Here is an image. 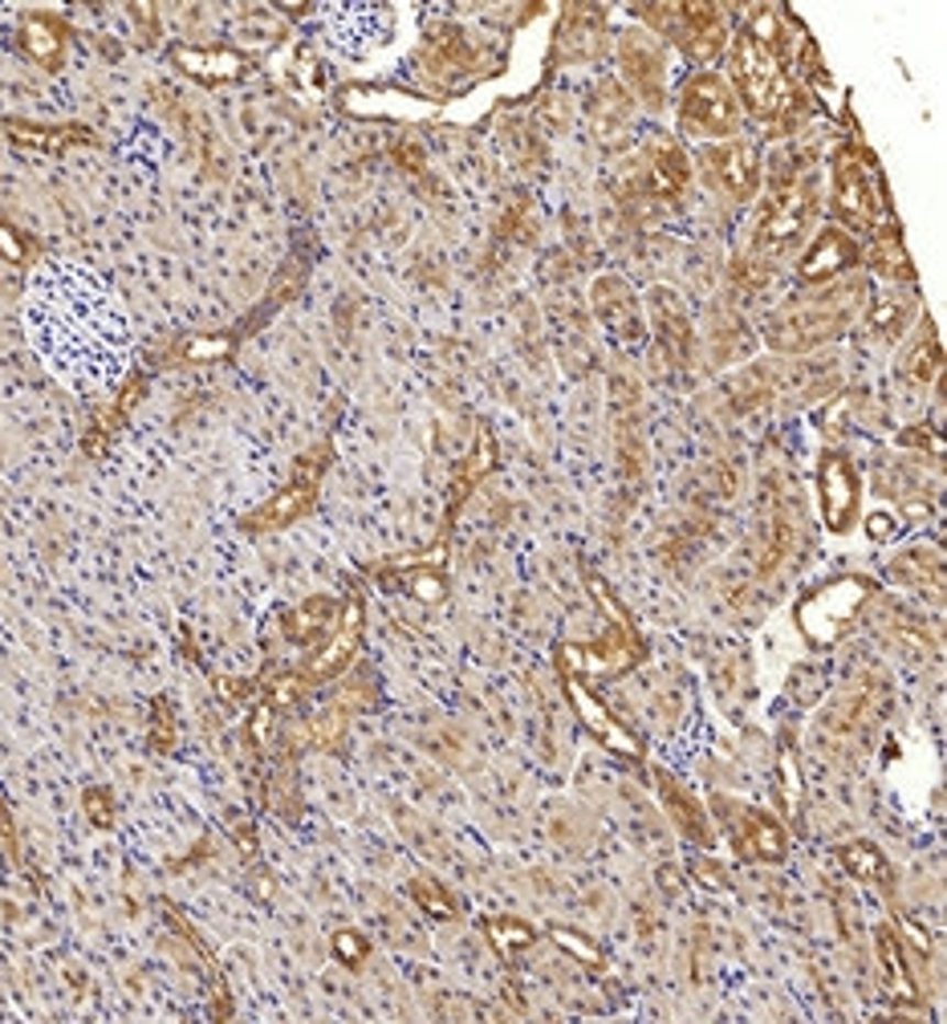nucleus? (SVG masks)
<instances>
[{
	"label": "nucleus",
	"instance_id": "1",
	"mask_svg": "<svg viewBox=\"0 0 947 1024\" xmlns=\"http://www.w3.org/2000/svg\"><path fill=\"white\" fill-rule=\"evenodd\" d=\"M29 333L62 378L102 386L119 378L126 362V321L102 280L81 268H45L29 297Z\"/></svg>",
	"mask_w": 947,
	"mask_h": 1024
},
{
	"label": "nucleus",
	"instance_id": "2",
	"mask_svg": "<svg viewBox=\"0 0 947 1024\" xmlns=\"http://www.w3.org/2000/svg\"><path fill=\"white\" fill-rule=\"evenodd\" d=\"M785 16L773 4H757L733 37V81L736 102H745L757 119H777L793 102L785 74Z\"/></svg>",
	"mask_w": 947,
	"mask_h": 1024
},
{
	"label": "nucleus",
	"instance_id": "3",
	"mask_svg": "<svg viewBox=\"0 0 947 1024\" xmlns=\"http://www.w3.org/2000/svg\"><path fill=\"white\" fill-rule=\"evenodd\" d=\"M862 301H867V280L858 277L829 285L814 297L789 301L785 309H777L773 318L764 321V342L781 354H805V350L826 346L855 326Z\"/></svg>",
	"mask_w": 947,
	"mask_h": 1024
},
{
	"label": "nucleus",
	"instance_id": "4",
	"mask_svg": "<svg viewBox=\"0 0 947 1024\" xmlns=\"http://www.w3.org/2000/svg\"><path fill=\"white\" fill-rule=\"evenodd\" d=\"M817 208H822V187H817L814 172L797 175L793 184H781L769 208H764L761 224H757L752 253L764 256V261H781L785 253H793L801 240L810 236Z\"/></svg>",
	"mask_w": 947,
	"mask_h": 1024
},
{
	"label": "nucleus",
	"instance_id": "5",
	"mask_svg": "<svg viewBox=\"0 0 947 1024\" xmlns=\"http://www.w3.org/2000/svg\"><path fill=\"white\" fill-rule=\"evenodd\" d=\"M834 203L855 228H879L887 220V187L882 172L874 167L867 151L846 146L834 159Z\"/></svg>",
	"mask_w": 947,
	"mask_h": 1024
},
{
	"label": "nucleus",
	"instance_id": "6",
	"mask_svg": "<svg viewBox=\"0 0 947 1024\" xmlns=\"http://www.w3.org/2000/svg\"><path fill=\"white\" fill-rule=\"evenodd\" d=\"M870 590L874 585L867 577H838V582H826L822 590L805 594L797 606V623L805 630V639L814 642V647L838 642L841 630L855 623L858 610L867 606Z\"/></svg>",
	"mask_w": 947,
	"mask_h": 1024
},
{
	"label": "nucleus",
	"instance_id": "7",
	"mask_svg": "<svg viewBox=\"0 0 947 1024\" xmlns=\"http://www.w3.org/2000/svg\"><path fill=\"white\" fill-rule=\"evenodd\" d=\"M680 131L695 139H733L740 131V102L720 74H695L680 93Z\"/></svg>",
	"mask_w": 947,
	"mask_h": 1024
},
{
	"label": "nucleus",
	"instance_id": "8",
	"mask_svg": "<svg viewBox=\"0 0 947 1024\" xmlns=\"http://www.w3.org/2000/svg\"><path fill=\"white\" fill-rule=\"evenodd\" d=\"M639 13L663 29L692 62H712L728 45V21L716 4L683 0V4H668V9H639Z\"/></svg>",
	"mask_w": 947,
	"mask_h": 1024
},
{
	"label": "nucleus",
	"instance_id": "9",
	"mask_svg": "<svg viewBox=\"0 0 947 1024\" xmlns=\"http://www.w3.org/2000/svg\"><path fill=\"white\" fill-rule=\"evenodd\" d=\"M700 167H704V179L712 187H720L724 196L748 203L757 191H761V155L752 143H740V139H724V143H712L700 151Z\"/></svg>",
	"mask_w": 947,
	"mask_h": 1024
},
{
	"label": "nucleus",
	"instance_id": "10",
	"mask_svg": "<svg viewBox=\"0 0 947 1024\" xmlns=\"http://www.w3.org/2000/svg\"><path fill=\"white\" fill-rule=\"evenodd\" d=\"M326 460H330V448H326V443H318L313 452L301 455V460H297V472H294V484H289L285 493L273 496L261 513H253V517L244 520V529L273 532V529L294 525L297 517H306L309 505H313V496H318V480H321V472H326Z\"/></svg>",
	"mask_w": 947,
	"mask_h": 1024
},
{
	"label": "nucleus",
	"instance_id": "11",
	"mask_svg": "<svg viewBox=\"0 0 947 1024\" xmlns=\"http://www.w3.org/2000/svg\"><path fill=\"white\" fill-rule=\"evenodd\" d=\"M817 493H822V520L829 532H850L858 517V472L841 452L822 455L817 467Z\"/></svg>",
	"mask_w": 947,
	"mask_h": 1024
},
{
	"label": "nucleus",
	"instance_id": "12",
	"mask_svg": "<svg viewBox=\"0 0 947 1024\" xmlns=\"http://www.w3.org/2000/svg\"><path fill=\"white\" fill-rule=\"evenodd\" d=\"M858 261H862L858 240L850 236L846 228L829 224V228H822L814 236V244L805 249V256H801V265H797V277L805 280V285H822V280L841 277V273L855 268Z\"/></svg>",
	"mask_w": 947,
	"mask_h": 1024
},
{
	"label": "nucleus",
	"instance_id": "13",
	"mask_svg": "<svg viewBox=\"0 0 947 1024\" xmlns=\"http://www.w3.org/2000/svg\"><path fill=\"white\" fill-rule=\"evenodd\" d=\"M728 829H733L736 850L745 854L748 862H781L789 850L785 829L761 810H733L728 813Z\"/></svg>",
	"mask_w": 947,
	"mask_h": 1024
},
{
	"label": "nucleus",
	"instance_id": "14",
	"mask_svg": "<svg viewBox=\"0 0 947 1024\" xmlns=\"http://www.w3.org/2000/svg\"><path fill=\"white\" fill-rule=\"evenodd\" d=\"M618 62H623V78L635 86V90L659 107L663 102V54L642 29H630L623 45H618Z\"/></svg>",
	"mask_w": 947,
	"mask_h": 1024
},
{
	"label": "nucleus",
	"instance_id": "15",
	"mask_svg": "<svg viewBox=\"0 0 947 1024\" xmlns=\"http://www.w3.org/2000/svg\"><path fill=\"white\" fill-rule=\"evenodd\" d=\"M651 321H654V338H659L663 354H668L675 366H687V362H692V326H687L680 293L668 289V285H654Z\"/></svg>",
	"mask_w": 947,
	"mask_h": 1024
},
{
	"label": "nucleus",
	"instance_id": "16",
	"mask_svg": "<svg viewBox=\"0 0 947 1024\" xmlns=\"http://www.w3.org/2000/svg\"><path fill=\"white\" fill-rule=\"evenodd\" d=\"M594 309H598L602 326L623 338V342H639L642 338V309L635 301L627 280L618 277H598L594 280Z\"/></svg>",
	"mask_w": 947,
	"mask_h": 1024
},
{
	"label": "nucleus",
	"instance_id": "17",
	"mask_svg": "<svg viewBox=\"0 0 947 1024\" xmlns=\"http://www.w3.org/2000/svg\"><path fill=\"white\" fill-rule=\"evenodd\" d=\"M687 175H692V167H687V155H683L680 143L654 139L647 146V159H642V191L647 196H654V200L680 196L683 187H687Z\"/></svg>",
	"mask_w": 947,
	"mask_h": 1024
},
{
	"label": "nucleus",
	"instance_id": "18",
	"mask_svg": "<svg viewBox=\"0 0 947 1024\" xmlns=\"http://www.w3.org/2000/svg\"><path fill=\"white\" fill-rule=\"evenodd\" d=\"M570 695H574V707L582 712L586 728L594 731L598 740H606V745L618 748V752H627V757H639V752H642L639 740H635V736H630V731L623 728V724H618V719H614L610 712H606V707L594 700V695L582 692V683H570Z\"/></svg>",
	"mask_w": 947,
	"mask_h": 1024
},
{
	"label": "nucleus",
	"instance_id": "19",
	"mask_svg": "<svg viewBox=\"0 0 947 1024\" xmlns=\"http://www.w3.org/2000/svg\"><path fill=\"white\" fill-rule=\"evenodd\" d=\"M359 626H362V610L359 606H350L346 614H342V626H338V635L330 639V647L309 663V671L306 675L309 679H330V675H338L342 667L354 659V647H359Z\"/></svg>",
	"mask_w": 947,
	"mask_h": 1024
},
{
	"label": "nucleus",
	"instance_id": "20",
	"mask_svg": "<svg viewBox=\"0 0 947 1024\" xmlns=\"http://www.w3.org/2000/svg\"><path fill=\"white\" fill-rule=\"evenodd\" d=\"M630 122V98L627 90L618 86V81H602L598 93H594V102H590V126H594V134L598 139H614V134H623Z\"/></svg>",
	"mask_w": 947,
	"mask_h": 1024
},
{
	"label": "nucleus",
	"instance_id": "21",
	"mask_svg": "<svg viewBox=\"0 0 947 1024\" xmlns=\"http://www.w3.org/2000/svg\"><path fill=\"white\" fill-rule=\"evenodd\" d=\"M891 577L903 582L907 590H920V594H939L944 585V561L935 549H911L903 558L891 561Z\"/></svg>",
	"mask_w": 947,
	"mask_h": 1024
},
{
	"label": "nucleus",
	"instance_id": "22",
	"mask_svg": "<svg viewBox=\"0 0 947 1024\" xmlns=\"http://www.w3.org/2000/svg\"><path fill=\"white\" fill-rule=\"evenodd\" d=\"M939 366H944V350H939V338H935V321L923 318L920 338H911V346H907V354H903V362H899V371H903V378H911V383H932L935 374H939Z\"/></svg>",
	"mask_w": 947,
	"mask_h": 1024
},
{
	"label": "nucleus",
	"instance_id": "23",
	"mask_svg": "<svg viewBox=\"0 0 947 1024\" xmlns=\"http://www.w3.org/2000/svg\"><path fill=\"white\" fill-rule=\"evenodd\" d=\"M659 789H663V805L671 810V822L680 825L683 834L692 841H700V846H707L712 841V834H707V817L700 813V805H695V797L687 793V789H680L675 781H671L668 772L659 777Z\"/></svg>",
	"mask_w": 947,
	"mask_h": 1024
},
{
	"label": "nucleus",
	"instance_id": "24",
	"mask_svg": "<svg viewBox=\"0 0 947 1024\" xmlns=\"http://www.w3.org/2000/svg\"><path fill=\"white\" fill-rule=\"evenodd\" d=\"M9 139L21 146H41V151H62V146L93 143L90 126H25V122H4Z\"/></svg>",
	"mask_w": 947,
	"mask_h": 1024
},
{
	"label": "nucleus",
	"instance_id": "25",
	"mask_svg": "<svg viewBox=\"0 0 947 1024\" xmlns=\"http://www.w3.org/2000/svg\"><path fill=\"white\" fill-rule=\"evenodd\" d=\"M175 62L187 69V74H196L200 81H232L244 74V57L236 54H224V49H216V54H208V49H175Z\"/></svg>",
	"mask_w": 947,
	"mask_h": 1024
},
{
	"label": "nucleus",
	"instance_id": "26",
	"mask_svg": "<svg viewBox=\"0 0 947 1024\" xmlns=\"http://www.w3.org/2000/svg\"><path fill=\"white\" fill-rule=\"evenodd\" d=\"M334 618H338L334 598H309V602H301L294 610V618H289V635H294L297 642H309V639H318L321 630H330Z\"/></svg>",
	"mask_w": 947,
	"mask_h": 1024
},
{
	"label": "nucleus",
	"instance_id": "27",
	"mask_svg": "<svg viewBox=\"0 0 947 1024\" xmlns=\"http://www.w3.org/2000/svg\"><path fill=\"white\" fill-rule=\"evenodd\" d=\"M911 321V306L903 293H879L874 297V306H870V330L879 333V338H899V333L907 330Z\"/></svg>",
	"mask_w": 947,
	"mask_h": 1024
},
{
	"label": "nucleus",
	"instance_id": "28",
	"mask_svg": "<svg viewBox=\"0 0 947 1024\" xmlns=\"http://www.w3.org/2000/svg\"><path fill=\"white\" fill-rule=\"evenodd\" d=\"M870 265H874V273H879V277H887V280H911V277H915L911 256H907V249H903L899 232L882 236L879 244L870 249Z\"/></svg>",
	"mask_w": 947,
	"mask_h": 1024
},
{
	"label": "nucleus",
	"instance_id": "29",
	"mask_svg": "<svg viewBox=\"0 0 947 1024\" xmlns=\"http://www.w3.org/2000/svg\"><path fill=\"white\" fill-rule=\"evenodd\" d=\"M841 866L855 878H862V882H887V878H891L882 850L879 846H870V841H850V846L841 850Z\"/></svg>",
	"mask_w": 947,
	"mask_h": 1024
},
{
	"label": "nucleus",
	"instance_id": "30",
	"mask_svg": "<svg viewBox=\"0 0 947 1024\" xmlns=\"http://www.w3.org/2000/svg\"><path fill=\"white\" fill-rule=\"evenodd\" d=\"M484 935L493 939L500 956H513V951H520V947H529L537 939L533 927L520 923V918H488V923H484Z\"/></svg>",
	"mask_w": 947,
	"mask_h": 1024
},
{
	"label": "nucleus",
	"instance_id": "31",
	"mask_svg": "<svg viewBox=\"0 0 947 1024\" xmlns=\"http://www.w3.org/2000/svg\"><path fill=\"white\" fill-rule=\"evenodd\" d=\"M25 49L37 57L41 66H57V57H62V33H57L54 21H29Z\"/></svg>",
	"mask_w": 947,
	"mask_h": 1024
},
{
	"label": "nucleus",
	"instance_id": "32",
	"mask_svg": "<svg viewBox=\"0 0 947 1024\" xmlns=\"http://www.w3.org/2000/svg\"><path fill=\"white\" fill-rule=\"evenodd\" d=\"M488 467H493V439H481V443H476V452L467 455L464 472H460V484H455V493H452V517H455V508L464 505L467 493L476 488V480H481Z\"/></svg>",
	"mask_w": 947,
	"mask_h": 1024
},
{
	"label": "nucleus",
	"instance_id": "33",
	"mask_svg": "<svg viewBox=\"0 0 947 1024\" xmlns=\"http://www.w3.org/2000/svg\"><path fill=\"white\" fill-rule=\"evenodd\" d=\"M879 956H882V968H887V980H891V988L899 992V997H915V984L907 980V971H903V956H899V944H894V935L882 927L879 932Z\"/></svg>",
	"mask_w": 947,
	"mask_h": 1024
},
{
	"label": "nucleus",
	"instance_id": "34",
	"mask_svg": "<svg viewBox=\"0 0 947 1024\" xmlns=\"http://www.w3.org/2000/svg\"><path fill=\"white\" fill-rule=\"evenodd\" d=\"M411 899L423 906L428 915H436V918H452L455 915V903L448 899V891H443L436 878H415V882H411Z\"/></svg>",
	"mask_w": 947,
	"mask_h": 1024
},
{
	"label": "nucleus",
	"instance_id": "35",
	"mask_svg": "<svg viewBox=\"0 0 947 1024\" xmlns=\"http://www.w3.org/2000/svg\"><path fill=\"white\" fill-rule=\"evenodd\" d=\"M899 443H903V448H923L927 455H944V439L935 436V431H927V427L903 431V436H899Z\"/></svg>",
	"mask_w": 947,
	"mask_h": 1024
},
{
	"label": "nucleus",
	"instance_id": "36",
	"mask_svg": "<svg viewBox=\"0 0 947 1024\" xmlns=\"http://www.w3.org/2000/svg\"><path fill=\"white\" fill-rule=\"evenodd\" d=\"M334 951H338V959H342V964H359V959L366 956V944H362L354 932H342L334 939Z\"/></svg>",
	"mask_w": 947,
	"mask_h": 1024
},
{
	"label": "nucleus",
	"instance_id": "37",
	"mask_svg": "<svg viewBox=\"0 0 947 1024\" xmlns=\"http://www.w3.org/2000/svg\"><path fill=\"white\" fill-rule=\"evenodd\" d=\"M228 350H232L228 338H200V342H191V346H187V359H220V354H228Z\"/></svg>",
	"mask_w": 947,
	"mask_h": 1024
},
{
	"label": "nucleus",
	"instance_id": "38",
	"mask_svg": "<svg viewBox=\"0 0 947 1024\" xmlns=\"http://www.w3.org/2000/svg\"><path fill=\"white\" fill-rule=\"evenodd\" d=\"M0 253L9 261H25V249H21V236H16L9 224H0Z\"/></svg>",
	"mask_w": 947,
	"mask_h": 1024
},
{
	"label": "nucleus",
	"instance_id": "39",
	"mask_svg": "<svg viewBox=\"0 0 947 1024\" xmlns=\"http://www.w3.org/2000/svg\"><path fill=\"white\" fill-rule=\"evenodd\" d=\"M867 532L874 537V541H891V537H894V517H891V513H874V517L867 520Z\"/></svg>",
	"mask_w": 947,
	"mask_h": 1024
},
{
	"label": "nucleus",
	"instance_id": "40",
	"mask_svg": "<svg viewBox=\"0 0 947 1024\" xmlns=\"http://www.w3.org/2000/svg\"><path fill=\"white\" fill-rule=\"evenodd\" d=\"M86 810L98 825H110V793H86Z\"/></svg>",
	"mask_w": 947,
	"mask_h": 1024
},
{
	"label": "nucleus",
	"instance_id": "41",
	"mask_svg": "<svg viewBox=\"0 0 947 1024\" xmlns=\"http://www.w3.org/2000/svg\"><path fill=\"white\" fill-rule=\"evenodd\" d=\"M558 939H561V944H565V947H574L577 956L598 959V951H594V947H590V944H582V939H574V935H570V932H558Z\"/></svg>",
	"mask_w": 947,
	"mask_h": 1024
}]
</instances>
